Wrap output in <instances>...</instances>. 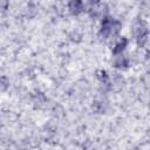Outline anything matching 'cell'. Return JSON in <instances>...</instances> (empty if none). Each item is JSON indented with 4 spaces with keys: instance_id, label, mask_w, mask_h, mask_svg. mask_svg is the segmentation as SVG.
<instances>
[{
    "instance_id": "cell-6",
    "label": "cell",
    "mask_w": 150,
    "mask_h": 150,
    "mask_svg": "<svg viewBox=\"0 0 150 150\" xmlns=\"http://www.w3.org/2000/svg\"><path fill=\"white\" fill-rule=\"evenodd\" d=\"M97 77H98L102 82H105V81L108 80L107 71H104V70H98V71H97Z\"/></svg>"
},
{
    "instance_id": "cell-3",
    "label": "cell",
    "mask_w": 150,
    "mask_h": 150,
    "mask_svg": "<svg viewBox=\"0 0 150 150\" xmlns=\"http://www.w3.org/2000/svg\"><path fill=\"white\" fill-rule=\"evenodd\" d=\"M68 9L74 15L80 14L83 11V2H82V0H69V2H68Z\"/></svg>"
},
{
    "instance_id": "cell-9",
    "label": "cell",
    "mask_w": 150,
    "mask_h": 150,
    "mask_svg": "<svg viewBox=\"0 0 150 150\" xmlns=\"http://www.w3.org/2000/svg\"><path fill=\"white\" fill-rule=\"evenodd\" d=\"M88 2L91 5V6H96L100 4V0H88Z\"/></svg>"
},
{
    "instance_id": "cell-7",
    "label": "cell",
    "mask_w": 150,
    "mask_h": 150,
    "mask_svg": "<svg viewBox=\"0 0 150 150\" xmlns=\"http://www.w3.org/2000/svg\"><path fill=\"white\" fill-rule=\"evenodd\" d=\"M7 86H8V80H7V77H5V76L0 77V90H5V89L7 88Z\"/></svg>"
},
{
    "instance_id": "cell-2",
    "label": "cell",
    "mask_w": 150,
    "mask_h": 150,
    "mask_svg": "<svg viewBox=\"0 0 150 150\" xmlns=\"http://www.w3.org/2000/svg\"><path fill=\"white\" fill-rule=\"evenodd\" d=\"M132 33H134V35L136 36V39L146 36V35H148L146 25H145L144 22H142V21L135 22V25H134V27H132Z\"/></svg>"
},
{
    "instance_id": "cell-1",
    "label": "cell",
    "mask_w": 150,
    "mask_h": 150,
    "mask_svg": "<svg viewBox=\"0 0 150 150\" xmlns=\"http://www.w3.org/2000/svg\"><path fill=\"white\" fill-rule=\"evenodd\" d=\"M120 29H121V23L118 21H115L108 16H104L103 22H102V27L98 32V38L102 40H105V39L110 38L111 35L115 36Z\"/></svg>"
},
{
    "instance_id": "cell-4",
    "label": "cell",
    "mask_w": 150,
    "mask_h": 150,
    "mask_svg": "<svg viewBox=\"0 0 150 150\" xmlns=\"http://www.w3.org/2000/svg\"><path fill=\"white\" fill-rule=\"evenodd\" d=\"M127 43H128V40L125 38H118L114 45V48H112V53L116 55V54H122V52L127 47Z\"/></svg>"
},
{
    "instance_id": "cell-5",
    "label": "cell",
    "mask_w": 150,
    "mask_h": 150,
    "mask_svg": "<svg viewBox=\"0 0 150 150\" xmlns=\"http://www.w3.org/2000/svg\"><path fill=\"white\" fill-rule=\"evenodd\" d=\"M114 66L120 69H125L128 67V59L122 54H116L114 59Z\"/></svg>"
},
{
    "instance_id": "cell-8",
    "label": "cell",
    "mask_w": 150,
    "mask_h": 150,
    "mask_svg": "<svg viewBox=\"0 0 150 150\" xmlns=\"http://www.w3.org/2000/svg\"><path fill=\"white\" fill-rule=\"evenodd\" d=\"M9 6V1L8 0H0V11H6Z\"/></svg>"
}]
</instances>
